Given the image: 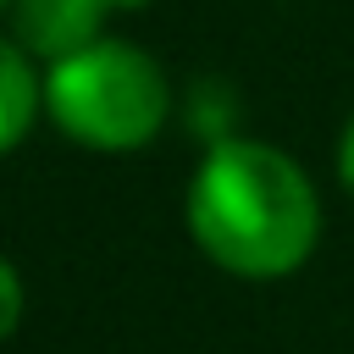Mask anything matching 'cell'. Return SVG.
<instances>
[{
  "label": "cell",
  "instance_id": "cell-1",
  "mask_svg": "<svg viewBox=\"0 0 354 354\" xmlns=\"http://www.w3.org/2000/svg\"><path fill=\"white\" fill-rule=\"evenodd\" d=\"M194 243L232 277H288L310 260L321 205L310 177L271 144L216 138L188 188Z\"/></svg>",
  "mask_w": 354,
  "mask_h": 354
},
{
  "label": "cell",
  "instance_id": "cell-2",
  "mask_svg": "<svg viewBox=\"0 0 354 354\" xmlns=\"http://www.w3.org/2000/svg\"><path fill=\"white\" fill-rule=\"evenodd\" d=\"M44 105L61 122V133L88 149H138L160 133L171 111V88L144 50L122 39H100L50 66Z\"/></svg>",
  "mask_w": 354,
  "mask_h": 354
},
{
  "label": "cell",
  "instance_id": "cell-3",
  "mask_svg": "<svg viewBox=\"0 0 354 354\" xmlns=\"http://www.w3.org/2000/svg\"><path fill=\"white\" fill-rule=\"evenodd\" d=\"M105 11H111V0H17V39L33 55L66 61V55L100 44Z\"/></svg>",
  "mask_w": 354,
  "mask_h": 354
},
{
  "label": "cell",
  "instance_id": "cell-4",
  "mask_svg": "<svg viewBox=\"0 0 354 354\" xmlns=\"http://www.w3.org/2000/svg\"><path fill=\"white\" fill-rule=\"evenodd\" d=\"M39 77H33V61L17 50V44H6L0 39V155L11 149V144H22V133L33 127V116H39Z\"/></svg>",
  "mask_w": 354,
  "mask_h": 354
},
{
  "label": "cell",
  "instance_id": "cell-5",
  "mask_svg": "<svg viewBox=\"0 0 354 354\" xmlns=\"http://www.w3.org/2000/svg\"><path fill=\"white\" fill-rule=\"evenodd\" d=\"M17 321H22V277L0 260V343L17 332Z\"/></svg>",
  "mask_w": 354,
  "mask_h": 354
},
{
  "label": "cell",
  "instance_id": "cell-6",
  "mask_svg": "<svg viewBox=\"0 0 354 354\" xmlns=\"http://www.w3.org/2000/svg\"><path fill=\"white\" fill-rule=\"evenodd\" d=\"M337 177L354 188V122H348V133H343V144H337Z\"/></svg>",
  "mask_w": 354,
  "mask_h": 354
},
{
  "label": "cell",
  "instance_id": "cell-7",
  "mask_svg": "<svg viewBox=\"0 0 354 354\" xmlns=\"http://www.w3.org/2000/svg\"><path fill=\"white\" fill-rule=\"evenodd\" d=\"M111 6H149V0H111Z\"/></svg>",
  "mask_w": 354,
  "mask_h": 354
},
{
  "label": "cell",
  "instance_id": "cell-8",
  "mask_svg": "<svg viewBox=\"0 0 354 354\" xmlns=\"http://www.w3.org/2000/svg\"><path fill=\"white\" fill-rule=\"evenodd\" d=\"M0 6H6V0H0Z\"/></svg>",
  "mask_w": 354,
  "mask_h": 354
}]
</instances>
